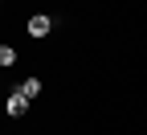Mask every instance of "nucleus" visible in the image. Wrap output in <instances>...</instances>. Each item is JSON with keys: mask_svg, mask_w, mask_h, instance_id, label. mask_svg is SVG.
Returning a JSON list of instances; mask_svg holds the SVG:
<instances>
[{"mask_svg": "<svg viewBox=\"0 0 147 135\" xmlns=\"http://www.w3.org/2000/svg\"><path fill=\"white\" fill-rule=\"evenodd\" d=\"M29 102H33V98H29V94H25V90H21V86H16V90H12V94H8V102H4V111H8V115H12V119H21V115H25V111H29Z\"/></svg>", "mask_w": 147, "mask_h": 135, "instance_id": "obj_1", "label": "nucleus"}, {"mask_svg": "<svg viewBox=\"0 0 147 135\" xmlns=\"http://www.w3.org/2000/svg\"><path fill=\"white\" fill-rule=\"evenodd\" d=\"M25 29H29V37H49L53 33V16L49 12H37V16H29Z\"/></svg>", "mask_w": 147, "mask_h": 135, "instance_id": "obj_2", "label": "nucleus"}, {"mask_svg": "<svg viewBox=\"0 0 147 135\" xmlns=\"http://www.w3.org/2000/svg\"><path fill=\"white\" fill-rule=\"evenodd\" d=\"M21 90L29 94V98H37V94H41V78H25V82H21Z\"/></svg>", "mask_w": 147, "mask_h": 135, "instance_id": "obj_3", "label": "nucleus"}, {"mask_svg": "<svg viewBox=\"0 0 147 135\" xmlns=\"http://www.w3.org/2000/svg\"><path fill=\"white\" fill-rule=\"evenodd\" d=\"M0 66H16V49L12 45H0Z\"/></svg>", "mask_w": 147, "mask_h": 135, "instance_id": "obj_4", "label": "nucleus"}]
</instances>
